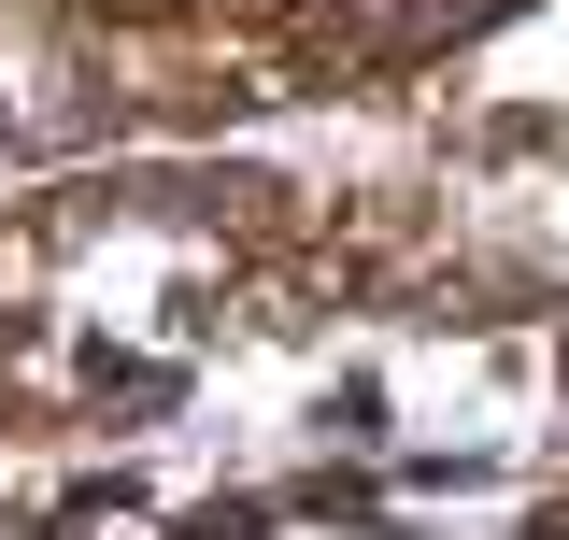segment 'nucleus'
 <instances>
[{
	"instance_id": "obj_1",
	"label": "nucleus",
	"mask_w": 569,
	"mask_h": 540,
	"mask_svg": "<svg viewBox=\"0 0 569 540\" xmlns=\"http://www.w3.org/2000/svg\"><path fill=\"white\" fill-rule=\"evenodd\" d=\"M257 527H271V498H213V512H200L186 540H257Z\"/></svg>"
}]
</instances>
